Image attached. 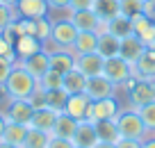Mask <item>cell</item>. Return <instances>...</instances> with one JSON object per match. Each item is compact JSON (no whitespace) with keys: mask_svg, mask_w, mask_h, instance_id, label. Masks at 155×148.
Instances as JSON below:
<instances>
[{"mask_svg":"<svg viewBox=\"0 0 155 148\" xmlns=\"http://www.w3.org/2000/svg\"><path fill=\"white\" fill-rule=\"evenodd\" d=\"M116 128H119V134L121 139H137V141H144L148 137L144 128V121H141L139 112L135 107H128V110H121L116 114Z\"/></svg>","mask_w":155,"mask_h":148,"instance_id":"6da1fadb","label":"cell"},{"mask_svg":"<svg viewBox=\"0 0 155 148\" xmlns=\"http://www.w3.org/2000/svg\"><path fill=\"white\" fill-rule=\"evenodd\" d=\"M37 87H39L37 77H32L21 64H14V68H12L9 77L5 82V89L9 94V98H30Z\"/></svg>","mask_w":155,"mask_h":148,"instance_id":"7a4b0ae2","label":"cell"},{"mask_svg":"<svg viewBox=\"0 0 155 148\" xmlns=\"http://www.w3.org/2000/svg\"><path fill=\"white\" fill-rule=\"evenodd\" d=\"M78 32H80V30L73 25L71 18H53L50 39H53L59 48H73V43H75V39H78Z\"/></svg>","mask_w":155,"mask_h":148,"instance_id":"3957f363","label":"cell"},{"mask_svg":"<svg viewBox=\"0 0 155 148\" xmlns=\"http://www.w3.org/2000/svg\"><path fill=\"white\" fill-rule=\"evenodd\" d=\"M103 75H105L107 80H112L114 84L121 87L123 82H126L128 77L132 75V64H128L126 59L121 57V55H116V57H110V59H105Z\"/></svg>","mask_w":155,"mask_h":148,"instance_id":"277c9868","label":"cell"},{"mask_svg":"<svg viewBox=\"0 0 155 148\" xmlns=\"http://www.w3.org/2000/svg\"><path fill=\"white\" fill-rule=\"evenodd\" d=\"M121 103L116 100V96H110V98H101V100H91V107H89V121H101V119H116V114L121 112Z\"/></svg>","mask_w":155,"mask_h":148,"instance_id":"5b68a950","label":"cell"},{"mask_svg":"<svg viewBox=\"0 0 155 148\" xmlns=\"http://www.w3.org/2000/svg\"><path fill=\"white\" fill-rule=\"evenodd\" d=\"M128 98H130V105L132 107L153 103L155 100V77H139L137 84L128 91Z\"/></svg>","mask_w":155,"mask_h":148,"instance_id":"8992f818","label":"cell"},{"mask_svg":"<svg viewBox=\"0 0 155 148\" xmlns=\"http://www.w3.org/2000/svg\"><path fill=\"white\" fill-rule=\"evenodd\" d=\"M32 114H34V107L30 105L28 98H12V100L7 103V107H5L7 121H14V123H25V125H30Z\"/></svg>","mask_w":155,"mask_h":148,"instance_id":"52a82bcc","label":"cell"},{"mask_svg":"<svg viewBox=\"0 0 155 148\" xmlns=\"http://www.w3.org/2000/svg\"><path fill=\"white\" fill-rule=\"evenodd\" d=\"M119 84H114L112 80H107L105 75H96V77H87V96L91 100H101V98H110L116 96Z\"/></svg>","mask_w":155,"mask_h":148,"instance_id":"ba28073f","label":"cell"},{"mask_svg":"<svg viewBox=\"0 0 155 148\" xmlns=\"http://www.w3.org/2000/svg\"><path fill=\"white\" fill-rule=\"evenodd\" d=\"M89 107H91V98L87 96V91H80V94H68L66 105H64V112H66L71 119L82 121V119H87Z\"/></svg>","mask_w":155,"mask_h":148,"instance_id":"9c48e42d","label":"cell"},{"mask_svg":"<svg viewBox=\"0 0 155 148\" xmlns=\"http://www.w3.org/2000/svg\"><path fill=\"white\" fill-rule=\"evenodd\" d=\"M16 64H21V66H23L32 77H37V82H39V77L44 75L46 71H50V55L41 48L39 53L30 55V57H25V59H18Z\"/></svg>","mask_w":155,"mask_h":148,"instance_id":"30bf717a","label":"cell"},{"mask_svg":"<svg viewBox=\"0 0 155 148\" xmlns=\"http://www.w3.org/2000/svg\"><path fill=\"white\" fill-rule=\"evenodd\" d=\"M75 68L80 73H84L87 77L103 75L105 68V57L98 53H87V55H75Z\"/></svg>","mask_w":155,"mask_h":148,"instance_id":"8fae6325","label":"cell"},{"mask_svg":"<svg viewBox=\"0 0 155 148\" xmlns=\"http://www.w3.org/2000/svg\"><path fill=\"white\" fill-rule=\"evenodd\" d=\"M98 141H101V139H98V132H96V123L89 121V119L78 121L75 134H73V143L80 146V148H94Z\"/></svg>","mask_w":155,"mask_h":148,"instance_id":"7c38bea8","label":"cell"},{"mask_svg":"<svg viewBox=\"0 0 155 148\" xmlns=\"http://www.w3.org/2000/svg\"><path fill=\"white\" fill-rule=\"evenodd\" d=\"M16 12L21 18H44L50 16V5L48 0H18L16 2Z\"/></svg>","mask_w":155,"mask_h":148,"instance_id":"4fadbf2b","label":"cell"},{"mask_svg":"<svg viewBox=\"0 0 155 148\" xmlns=\"http://www.w3.org/2000/svg\"><path fill=\"white\" fill-rule=\"evenodd\" d=\"M132 34H137L144 46H153V41H155V23L144 14V12L137 14V16H132Z\"/></svg>","mask_w":155,"mask_h":148,"instance_id":"5bb4252c","label":"cell"},{"mask_svg":"<svg viewBox=\"0 0 155 148\" xmlns=\"http://www.w3.org/2000/svg\"><path fill=\"white\" fill-rule=\"evenodd\" d=\"M146 48H148V46H144L137 34H130V37H123L121 39V50H119V55H121L128 64H135L137 59L144 55Z\"/></svg>","mask_w":155,"mask_h":148,"instance_id":"9a60e30c","label":"cell"},{"mask_svg":"<svg viewBox=\"0 0 155 148\" xmlns=\"http://www.w3.org/2000/svg\"><path fill=\"white\" fill-rule=\"evenodd\" d=\"M68 18L73 21V25H75L80 32H96L98 30V23H101V18H98V14L94 9H80V12H71V16Z\"/></svg>","mask_w":155,"mask_h":148,"instance_id":"2e32d148","label":"cell"},{"mask_svg":"<svg viewBox=\"0 0 155 148\" xmlns=\"http://www.w3.org/2000/svg\"><path fill=\"white\" fill-rule=\"evenodd\" d=\"M41 48H44V43L39 41L34 34H21L14 41V53H16L18 59H25V57H30V55L39 53Z\"/></svg>","mask_w":155,"mask_h":148,"instance_id":"e0dca14e","label":"cell"},{"mask_svg":"<svg viewBox=\"0 0 155 148\" xmlns=\"http://www.w3.org/2000/svg\"><path fill=\"white\" fill-rule=\"evenodd\" d=\"M132 75L135 77H155V50L146 48L144 55L132 64Z\"/></svg>","mask_w":155,"mask_h":148,"instance_id":"ac0fdd59","label":"cell"},{"mask_svg":"<svg viewBox=\"0 0 155 148\" xmlns=\"http://www.w3.org/2000/svg\"><path fill=\"white\" fill-rule=\"evenodd\" d=\"M50 68L59 73H68L71 68H75V53L71 48H59L50 55Z\"/></svg>","mask_w":155,"mask_h":148,"instance_id":"d6986e66","label":"cell"},{"mask_svg":"<svg viewBox=\"0 0 155 148\" xmlns=\"http://www.w3.org/2000/svg\"><path fill=\"white\" fill-rule=\"evenodd\" d=\"M59 112L50 110V107H41V110H34L32 121H30V128H37V130H44V132H53V125L55 119H57Z\"/></svg>","mask_w":155,"mask_h":148,"instance_id":"ffe728a7","label":"cell"},{"mask_svg":"<svg viewBox=\"0 0 155 148\" xmlns=\"http://www.w3.org/2000/svg\"><path fill=\"white\" fill-rule=\"evenodd\" d=\"M119 50H121V39L116 37V34H112L110 30L105 34H98V50H96L98 55L110 59V57H116Z\"/></svg>","mask_w":155,"mask_h":148,"instance_id":"44dd1931","label":"cell"},{"mask_svg":"<svg viewBox=\"0 0 155 148\" xmlns=\"http://www.w3.org/2000/svg\"><path fill=\"white\" fill-rule=\"evenodd\" d=\"M75 128H78V121L71 119L66 112H59L57 119H55V125H53V137H64V139H71L73 141V134H75Z\"/></svg>","mask_w":155,"mask_h":148,"instance_id":"7402d4cb","label":"cell"},{"mask_svg":"<svg viewBox=\"0 0 155 148\" xmlns=\"http://www.w3.org/2000/svg\"><path fill=\"white\" fill-rule=\"evenodd\" d=\"M75 55H87L98 50V34L96 32H78V39L71 48Z\"/></svg>","mask_w":155,"mask_h":148,"instance_id":"603a6c76","label":"cell"},{"mask_svg":"<svg viewBox=\"0 0 155 148\" xmlns=\"http://www.w3.org/2000/svg\"><path fill=\"white\" fill-rule=\"evenodd\" d=\"M96 123V132L101 141H110V143H119L121 134H119V128H116V121L114 119H101V121H94Z\"/></svg>","mask_w":155,"mask_h":148,"instance_id":"cb8c5ba5","label":"cell"},{"mask_svg":"<svg viewBox=\"0 0 155 148\" xmlns=\"http://www.w3.org/2000/svg\"><path fill=\"white\" fill-rule=\"evenodd\" d=\"M94 12L98 14L101 21H112L114 16L121 14V0H96Z\"/></svg>","mask_w":155,"mask_h":148,"instance_id":"d4e9b609","label":"cell"},{"mask_svg":"<svg viewBox=\"0 0 155 148\" xmlns=\"http://www.w3.org/2000/svg\"><path fill=\"white\" fill-rule=\"evenodd\" d=\"M64 89L68 94H80L87 89V75L80 73L78 68H71L68 73H64Z\"/></svg>","mask_w":155,"mask_h":148,"instance_id":"484cf974","label":"cell"},{"mask_svg":"<svg viewBox=\"0 0 155 148\" xmlns=\"http://www.w3.org/2000/svg\"><path fill=\"white\" fill-rule=\"evenodd\" d=\"M28 130H30V125H25V123H14V121H7V128H5L2 139H5V141H9V143H14V146H23Z\"/></svg>","mask_w":155,"mask_h":148,"instance_id":"4316f807","label":"cell"},{"mask_svg":"<svg viewBox=\"0 0 155 148\" xmlns=\"http://www.w3.org/2000/svg\"><path fill=\"white\" fill-rule=\"evenodd\" d=\"M107 28H110V32L116 34L119 39L130 37V34H132V18H128V16L119 14V16H114L112 21H107Z\"/></svg>","mask_w":155,"mask_h":148,"instance_id":"83f0119b","label":"cell"},{"mask_svg":"<svg viewBox=\"0 0 155 148\" xmlns=\"http://www.w3.org/2000/svg\"><path fill=\"white\" fill-rule=\"evenodd\" d=\"M48 141H50V134L48 132L37 130V128H30L21 148H48Z\"/></svg>","mask_w":155,"mask_h":148,"instance_id":"f1b7e54d","label":"cell"},{"mask_svg":"<svg viewBox=\"0 0 155 148\" xmlns=\"http://www.w3.org/2000/svg\"><path fill=\"white\" fill-rule=\"evenodd\" d=\"M135 110L139 112V116H141V121H144V128H146V132H148V137H155V100L153 103H146V105H139V107H135Z\"/></svg>","mask_w":155,"mask_h":148,"instance_id":"f546056e","label":"cell"},{"mask_svg":"<svg viewBox=\"0 0 155 148\" xmlns=\"http://www.w3.org/2000/svg\"><path fill=\"white\" fill-rule=\"evenodd\" d=\"M39 87H41L44 91H50V89H62V87H64V73L55 71V68L46 71L44 75L39 77Z\"/></svg>","mask_w":155,"mask_h":148,"instance_id":"4dcf8cb0","label":"cell"},{"mask_svg":"<svg viewBox=\"0 0 155 148\" xmlns=\"http://www.w3.org/2000/svg\"><path fill=\"white\" fill-rule=\"evenodd\" d=\"M66 98H68V91L64 89H50L46 91V105L55 112H64V105H66Z\"/></svg>","mask_w":155,"mask_h":148,"instance_id":"1f68e13d","label":"cell"},{"mask_svg":"<svg viewBox=\"0 0 155 148\" xmlns=\"http://www.w3.org/2000/svg\"><path fill=\"white\" fill-rule=\"evenodd\" d=\"M16 18H18L16 7H9V5H5V2H0V32H5Z\"/></svg>","mask_w":155,"mask_h":148,"instance_id":"d6a6232c","label":"cell"},{"mask_svg":"<svg viewBox=\"0 0 155 148\" xmlns=\"http://www.w3.org/2000/svg\"><path fill=\"white\" fill-rule=\"evenodd\" d=\"M34 23H37V32H34V37H37L41 43L48 41L50 32H53V18H50V16H44V18H37Z\"/></svg>","mask_w":155,"mask_h":148,"instance_id":"836d02e7","label":"cell"},{"mask_svg":"<svg viewBox=\"0 0 155 148\" xmlns=\"http://www.w3.org/2000/svg\"><path fill=\"white\" fill-rule=\"evenodd\" d=\"M144 12V0H121V14L132 18V16Z\"/></svg>","mask_w":155,"mask_h":148,"instance_id":"e575fe53","label":"cell"},{"mask_svg":"<svg viewBox=\"0 0 155 148\" xmlns=\"http://www.w3.org/2000/svg\"><path fill=\"white\" fill-rule=\"evenodd\" d=\"M0 57H7V59H12V62H18V57H16V53H14V43L9 41V39L5 37V34L0 32Z\"/></svg>","mask_w":155,"mask_h":148,"instance_id":"d590c367","label":"cell"},{"mask_svg":"<svg viewBox=\"0 0 155 148\" xmlns=\"http://www.w3.org/2000/svg\"><path fill=\"white\" fill-rule=\"evenodd\" d=\"M28 100H30V105H32L34 110H41V107H48V105H46V91L41 89V87H37V89L32 91V96H30Z\"/></svg>","mask_w":155,"mask_h":148,"instance_id":"8d00e7d4","label":"cell"},{"mask_svg":"<svg viewBox=\"0 0 155 148\" xmlns=\"http://www.w3.org/2000/svg\"><path fill=\"white\" fill-rule=\"evenodd\" d=\"M12 68H14V62H12V59L0 57V84H5V82H7V77H9Z\"/></svg>","mask_w":155,"mask_h":148,"instance_id":"74e56055","label":"cell"},{"mask_svg":"<svg viewBox=\"0 0 155 148\" xmlns=\"http://www.w3.org/2000/svg\"><path fill=\"white\" fill-rule=\"evenodd\" d=\"M48 148H75V143H73L71 139H64V137H53V134H50Z\"/></svg>","mask_w":155,"mask_h":148,"instance_id":"f35d334b","label":"cell"},{"mask_svg":"<svg viewBox=\"0 0 155 148\" xmlns=\"http://www.w3.org/2000/svg\"><path fill=\"white\" fill-rule=\"evenodd\" d=\"M94 2H96V0H71L68 9H71V12H80V9H94Z\"/></svg>","mask_w":155,"mask_h":148,"instance_id":"ab89813d","label":"cell"},{"mask_svg":"<svg viewBox=\"0 0 155 148\" xmlns=\"http://www.w3.org/2000/svg\"><path fill=\"white\" fill-rule=\"evenodd\" d=\"M116 148H141V141H137V139H119Z\"/></svg>","mask_w":155,"mask_h":148,"instance_id":"60d3db41","label":"cell"},{"mask_svg":"<svg viewBox=\"0 0 155 148\" xmlns=\"http://www.w3.org/2000/svg\"><path fill=\"white\" fill-rule=\"evenodd\" d=\"M144 14L155 23V0H144Z\"/></svg>","mask_w":155,"mask_h":148,"instance_id":"b9f144b4","label":"cell"},{"mask_svg":"<svg viewBox=\"0 0 155 148\" xmlns=\"http://www.w3.org/2000/svg\"><path fill=\"white\" fill-rule=\"evenodd\" d=\"M50 9H68V5H71V0H48Z\"/></svg>","mask_w":155,"mask_h":148,"instance_id":"7bdbcfd3","label":"cell"},{"mask_svg":"<svg viewBox=\"0 0 155 148\" xmlns=\"http://www.w3.org/2000/svg\"><path fill=\"white\" fill-rule=\"evenodd\" d=\"M12 98H9V94H7V89H5V84H0V105H5L7 107V103H9Z\"/></svg>","mask_w":155,"mask_h":148,"instance_id":"ee69618b","label":"cell"},{"mask_svg":"<svg viewBox=\"0 0 155 148\" xmlns=\"http://www.w3.org/2000/svg\"><path fill=\"white\" fill-rule=\"evenodd\" d=\"M5 128H7V116H5V110H0V139L5 134Z\"/></svg>","mask_w":155,"mask_h":148,"instance_id":"f6af8a7d","label":"cell"},{"mask_svg":"<svg viewBox=\"0 0 155 148\" xmlns=\"http://www.w3.org/2000/svg\"><path fill=\"white\" fill-rule=\"evenodd\" d=\"M141 148H155V137H146L141 141Z\"/></svg>","mask_w":155,"mask_h":148,"instance_id":"bcb514c9","label":"cell"},{"mask_svg":"<svg viewBox=\"0 0 155 148\" xmlns=\"http://www.w3.org/2000/svg\"><path fill=\"white\" fill-rule=\"evenodd\" d=\"M94 148H116V143H110V141H98Z\"/></svg>","mask_w":155,"mask_h":148,"instance_id":"7dc6e473","label":"cell"},{"mask_svg":"<svg viewBox=\"0 0 155 148\" xmlns=\"http://www.w3.org/2000/svg\"><path fill=\"white\" fill-rule=\"evenodd\" d=\"M0 148H21V146H14V143L5 141V139H0Z\"/></svg>","mask_w":155,"mask_h":148,"instance_id":"c3c4849f","label":"cell"},{"mask_svg":"<svg viewBox=\"0 0 155 148\" xmlns=\"http://www.w3.org/2000/svg\"><path fill=\"white\" fill-rule=\"evenodd\" d=\"M0 2H5V5H9V7H16V2H18V0H0Z\"/></svg>","mask_w":155,"mask_h":148,"instance_id":"681fc988","label":"cell"},{"mask_svg":"<svg viewBox=\"0 0 155 148\" xmlns=\"http://www.w3.org/2000/svg\"><path fill=\"white\" fill-rule=\"evenodd\" d=\"M148 48H153V50H155V41H153V46H148Z\"/></svg>","mask_w":155,"mask_h":148,"instance_id":"f907efd6","label":"cell"},{"mask_svg":"<svg viewBox=\"0 0 155 148\" xmlns=\"http://www.w3.org/2000/svg\"><path fill=\"white\" fill-rule=\"evenodd\" d=\"M75 148H80V146H75Z\"/></svg>","mask_w":155,"mask_h":148,"instance_id":"816d5d0a","label":"cell"}]
</instances>
